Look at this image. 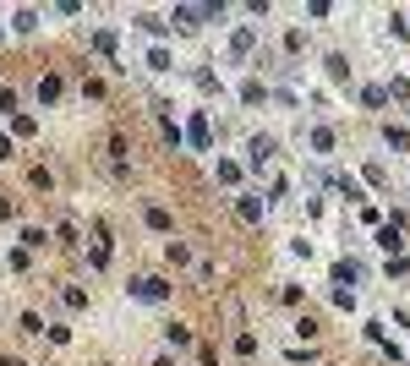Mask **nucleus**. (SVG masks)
Wrapping results in <instances>:
<instances>
[{"mask_svg":"<svg viewBox=\"0 0 410 366\" xmlns=\"http://www.w3.org/2000/svg\"><path fill=\"white\" fill-rule=\"evenodd\" d=\"M355 279H361V263H355V257H340V263H334V285H355Z\"/></svg>","mask_w":410,"mask_h":366,"instance_id":"9d476101","label":"nucleus"},{"mask_svg":"<svg viewBox=\"0 0 410 366\" xmlns=\"http://www.w3.org/2000/svg\"><path fill=\"white\" fill-rule=\"evenodd\" d=\"M164 339H170L175 350H186V345H192V328H186V323H170V328H164Z\"/></svg>","mask_w":410,"mask_h":366,"instance_id":"dca6fc26","label":"nucleus"},{"mask_svg":"<svg viewBox=\"0 0 410 366\" xmlns=\"http://www.w3.org/2000/svg\"><path fill=\"white\" fill-rule=\"evenodd\" d=\"M55 99H61V77H44L39 82V104H55Z\"/></svg>","mask_w":410,"mask_h":366,"instance_id":"6ab92c4d","label":"nucleus"},{"mask_svg":"<svg viewBox=\"0 0 410 366\" xmlns=\"http://www.w3.org/2000/svg\"><path fill=\"white\" fill-rule=\"evenodd\" d=\"M61 295H66V306H71V312H82V306H88V290H82V285H66Z\"/></svg>","mask_w":410,"mask_h":366,"instance_id":"bb28decb","label":"nucleus"},{"mask_svg":"<svg viewBox=\"0 0 410 366\" xmlns=\"http://www.w3.org/2000/svg\"><path fill=\"white\" fill-rule=\"evenodd\" d=\"M252 50H257V28H241V33L230 39V55H235V61H246Z\"/></svg>","mask_w":410,"mask_h":366,"instance_id":"423d86ee","label":"nucleus"},{"mask_svg":"<svg viewBox=\"0 0 410 366\" xmlns=\"http://www.w3.org/2000/svg\"><path fill=\"white\" fill-rule=\"evenodd\" d=\"M361 175H367L378 192H389V170H383V164H361Z\"/></svg>","mask_w":410,"mask_h":366,"instance_id":"aec40b11","label":"nucleus"},{"mask_svg":"<svg viewBox=\"0 0 410 366\" xmlns=\"http://www.w3.org/2000/svg\"><path fill=\"white\" fill-rule=\"evenodd\" d=\"M192 77H197V88H203V93H219V77L208 72V66H203V72H192Z\"/></svg>","mask_w":410,"mask_h":366,"instance_id":"2f4dec72","label":"nucleus"},{"mask_svg":"<svg viewBox=\"0 0 410 366\" xmlns=\"http://www.w3.org/2000/svg\"><path fill=\"white\" fill-rule=\"evenodd\" d=\"M11 132H17V137H33L39 121H33V115H11Z\"/></svg>","mask_w":410,"mask_h":366,"instance_id":"393cba45","label":"nucleus"},{"mask_svg":"<svg viewBox=\"0 0 410 366\" xmlns=\"http://www.w3.org/2000/svg\"><path fill=\"white\" fill-rule=\"evenodd\" d=\"M153 366H175V361H170V356H159V361H153Z\"/></svg>","mask_w":410,"mask_h":366,"instance_id":"f704fd0d","label":"nucleus"},{"mask_svg":"<svg viewBox=\"0 0 410 366\" xmlns=\"http://www.w3.org/2000/svg\"><path fill=\"white\" fill-rule=\"evenodd\" d=\"M241 104H246V110H257V104H269V88H263L257 77H252V82H241Z\"/></svg>","mask_w":410,"mask_h":366,"instance_id":"f8f14e48","label":"nucleus"},{"mask_svg":"<svg viewBox=\"0 0 410 366\" xmlns=\"http://www.w3.org/2000/svg\"><path fill=\"white\" fill-rule=\"evenodd\" d=\"M361 104H367V110H383L389 93H383V88H361Z\"/></svg>","mask_w":410,"mask_h":366,"instance_id":"b1692460","label":"nucleus"},{"mask_svg":"<svg viewBox=\"0 0 410 366\" xmlns=\"http://www.w3.org/2000/svg\"><path fill=\"white\" fill-rule=\"evenodd\" d=\"M273 153H279V148H273V137H252V143H246V164H252V170H269Z\"/></svg>","mask_w":410,"mask_h":366,"instance_id":"f03ea898","label":"nucleus"},{"mask_svg":"<svg viewBox=\"0 0 410 366\" xmlns=\"http://www.w3.org/2000/svg\"><path fill=\"white\" fill-rule=\"evenodd\" d=\"M383 93H389V99H400V104H405V99H410V82H405V77H394V82H389V88H383Z\"/></svg>","mask_w":410,"mask_h":366,"instance_id":"c85d7f7f","label":"nucleus"},{"mask_svg":"<svg viewBox=\"0 0 410 366\" xmlns=\"http://www.w3.org/2000/svg\"><path fill=\"white\" fill-rule=\"evenodd\" d=\"M203 17H208V6H175V28H181V33H192Z\"/></svg>","mask_w":410,"mask_h":366,"instance_id":"6e6552de","label":"nucleus"},{"mask_svg":"<svg viewBox=\"0 0 410 366\" xmlns=\"http://www.w3.org/2000/svg\"><path fill=\"white\" fill-rule=\"evenodd\" d=\"M132 22H137V28H142V33H153V39H159V33H164V28H170V22H159V17H153V11H137Z\"/></svg>","mask_w":410,"mask_h":366,"instance_id":"f3484780","label":"nucleus"},{"mask_svg":"<svg viewBox=\"0 0 410 366\" xmlns=\"http://www.w3.org/2000/svg\"><path fill=\"white\" fill-rule=\"evenodd\" d=\"M44 328H50V323H44V317H39V312H22V334H33V339H39V334H44Z\"/></svg>","mask_w":410,"mask_h":366,"instance_id":"a878e982","label":"nucleus"},{"mask_svg":"<svg viewBox=\"0 0 410 366\" xmlns=\"http://www.w3.org/2000/svg\"><path fill=\"white\" fill-rule=\"evenodd\" d=\"M186 143L197 148V153H208V148H213V132H208V115H203V110L192 115V126H186Z\"/></svg>","mask_w":410,"mask_h":366,"instance_id":"20e7f679","label":"nucleus"},{"mask_svg":"<svg viewBox=\"0 0 410 366\" xmlns=\"http://www.w3.org/2000/svg\"><path fill=\"white\" fill-rule=\"evenodd\" d=\"M235 214H241V219H246V224H263V214H269V203L246 192V197H235Z\"/></svg>","mask_w":410,"mask_h":366,"instance_id":"39448f33","label":"nucleus"},{"mask_svg":"<svg viewBox=\"0 0 410 366\" xmlns=\"http://www.w3.org/2000/svg\"><path fill=\"white\" fill-rule=\"evenodd\" d=\"M0 219H11V203H6V197H0Z\"/></svg>","mask_w":410,"mask_h":366,"instance_id":"473e14b6","label":"nucleus"},{"mask_svg":"<svg viewBox=\"0 0 410 366\" xmlns=\"http://www.w3.org/2000/svg\"><path fill=\"white\" fill-rule=\"evenodd\" d=\"M88 44H93V50H99V55H104V61L115 66V33H110V28H99V33L88 39ZM115 72H121V66H115Z\"/></svg>","mask_w":410,"mask_h":366,"instance_id":"9b49d317","label":"nucleus"},{"mask_svg":"<svg viewBox=\"0 0 410 366\" xmlns=\"http://www.w3.org/2000/svg\"><path fill=\"white\" fill-rule=\"evenodd\" d=\"M405 28H410V22H405Z\"/></svg>","mask_w":410,"mask_h":366,"instance_id":"c9c22d12","label":"nucleus"},{"mask_svg":"<svg viewBox=\"0 0 410 366\" xmlns=\"http://www.w3.org/2000/svg\"><path fill=\"white\" fill-rule=\"evenodd\" d=\"M323 66H329V77H334V82H350V61H344V55H329V61H323Z\"/></svg>","mask_w":410,"mask_h":366,"instance_id":"a211bd4d","label":"nucleus"},{"mask_svg":"<svg viewBox=\"0 0 410 366\" xmlns=\"http://www.w3.org/2000/svg\"><path fill=\"white\" fill-rule=\"evenodd\" d=\"M383 137H389V148H400V153H410V132H405V126H389Z\"/></svg>","mask_w":410,"mask_h":366,"instance_id":"4be33fe9","label":"nucleus"},{"mask_svg":"<svg viewBox=\"0 0 410 366\" xmlns=\"http://www.w3.org/2000/svg\"><path fill=\"white\" fill-rule=\"evenodd\" d=\"M11 28H17V33H33V28H39V11H33V6H22V11L11 17Z\"/></svg>","mask_w":410,"mask_h":366,"instance_id":"2eb2a0df","label":"nucleus"},{"mask_svg":"<svg viewBox=\"0 0 410 366\" xmlns=\"http://www.w3.org/2000/svg\"><path fill=\"white\" fill-rule=\"evenodd\" d=\"M110 159H115V164H126V153H132V143H126V132H110Z\"/></svg>","mask_w":410,"mask_h":366,"instance_id":"4468645a","label":"nucleus"},{"mask_svg":"<svg viewBox=\"0 0 410 366\" xmlns=\"http://www.w3.org/2000/svg\"><path fill=\"white\" fill-rule=\"evenodd\" d=\"M306 143H312V153H334L340 137H334V126H312V132H306Z\"/></svg>","mask_w":410,"mask_h":366,"instance_id":"1a4fd4ad","label":"nucleus"},{"mask_svg":"<svg viewBox=\"0 0 410 366\" xmlns=\"http://www.w3.org/2000/svg\"><path fill=\"white\" fill-rule=\"evenodd\" d=\"M164 257H170L175 268H186V263H192V252H186V241H170V246H164Z\"/></svg>","mask_w":410,"mask_h":366,"instance_id":"412c9836","label":"nucleus"},{"mask_svg":"<svg viewBox=\"0 0 410 366\" xmlns=\"http://www.w3.org/2000/svg\"><path fill=\"white\" fill-rule=\"evenodd\" d=\"M378 246H383L389 257H400V252H405V230H394V224H383V230H378Z\"/></svg>","mask_w":410,"mask_h":366,"instance_id":"0eeeda50","label":"nucleus"},{"mask_svg":"<svg viewBox=\"0 0 410 366\" xmlns=\"http://www.w3.org/2000/svg\"><path fill=\"white\" fill-rule=\"evenodd\" d=\"M301 50H306V33L290 28V33H284V55H301Z\"/></svg>","mask_w":410,"mask_h":366,"instance_id":"5701e85b","label":"nucleus"},{"mask_svg":"<svg viewBox=\"0 0 410 366\" xmlns=\"http://www.w3.org/2000/svg\"><path fill=\"white\" fill-rule=\"evenodd\" d=\"M170 279H159V274H142V279H132V295L137 301H170Z\"/></svg>","mask_w":410,"mask_h":366,"instance_id":"f257e3e1","label":"nucleus"},{"mask_svg":"<svg viewBox=\"0 0 410 366\" xmlns=\"http://www.w3.org/2000/svg\"><path fill=\"white\" fill-rule=\"evenodd\" d=\"M0 115H17V88H0Z\"/></svg>","mask_w":410,"mask_h":366,"instance_id":"7c9ffc66","label":"nucleus"},{"mask_svg":"<svg viewBox=\"0 0 410 366\" xmlns=\"http://www.w3.org/2000/svg\"><path fill=\"white\" fill-rule=\"evenodd\" d=\"M142 219H148L153 235H175V214H170V208H159V203H148V208H142Z\"/></svg>","mask_w":410,"mask_h":366,"instance_id":"7ed1b4c3","label":"nucleus"},{"mask_svg":"<svg viewBox=\"0 0 410 366\" xmlns=\"http://www.w3.org/2000/svg\"><path fill=\"white\" fill-rule=\"evenodd\" d=\"M0 366H22V361H17V356H0Z\"/></svg>","mask_w":410,"mask_h":366,"instance_id":"72a5a7b5","label":"nucleus"},{"mask_svg":"<svg viewBox=\"0 0 410 366\" xmlns=\"http://www.w3.org/2000/svg\"><path fill=\"white\" fill-rule=\"evenodd\" d=\"M148 66L153 72H170V50H148Z\"/></svg>","mask_w":410,"mask_h":366,"instance_id":"c756f323","label":"nucleus"},{"mask_svg":"<svg viewBox=\"0 0 410 366\" xmlns=\"http://www.w3.org/2000/svg\"><path fill=\"white\" fill-rule=\"evenodd\" d=\"M55 241H61V246H77V219H61V230H55Z\"/></svg>","mask_w":410,"mask_h":366,"instance_id":"cd10ccee","label":"nucleus"},{"mask_svg":"<svg viewBox=\"0 0 410 366\" xmlns=\"http://www.w3.org/2000/svg\"><path fill=\"white\" fill-rule=\"evenodd\" d=\"M44 246H50V230L28 224V230H22V252H44Z\"/></svg>","mask_w":410,"mask_h":366,"instance_id":"ddd939ff","label":"nucleus"}]
</instances>
